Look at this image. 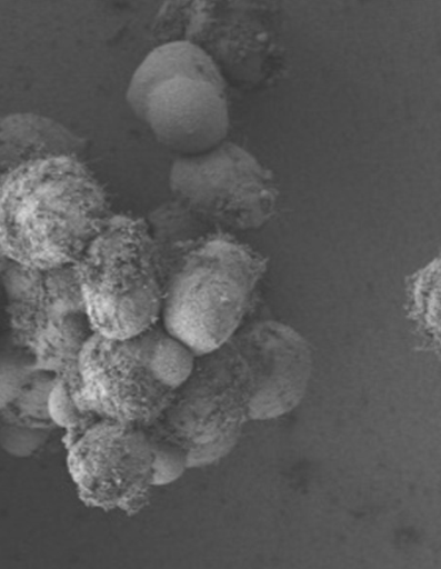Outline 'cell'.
<instances>
[{"mask_svg":"<svg viewBox=\"0 0 441 569\" xmlns=\"http://www.w3.org/2000/svg\"><path fill=\"white\" fill-rule=\"evenodd\" d=\"M113 216L82 157L47 156L0 172V259L8 264L74 266Z\"/></svg>","mask_w":441,"mask_h":569,"instance_id":"1","label":"cell"},{"mask_svg":"<svg viewBox=\"0 0 441 569\" xmlns=\"http://www.w3.org/2000/svg\"><path fill=\"white\" fill-rule=\"evenodd\" d=\"M160 258L162 328L196 359L219 351L242 328L265 258L223 231L178 242Z\"/></svg>","mask_w":441,"mask_h":569,"instance_id":"2","label":"cell"},{"mask_svg":"<svg viewBox=\"0 0 441 569\" xmlns=\"http://www.w3.org/2000/svg\"><path fill=\"white\" fill-rule=\"evenodd\" d=\"M194 366L196 356L160 323L128 339L93 335L78 358L77 405L99 420L149 427Z\"/></svg>","mask_w":441,"mask_h":569,"instance_id":"3","label":"cell"},{"mask_svg":"<svg viewBox=\"0 0 441 569\" xmlns=\"http://www.w3.org/2000/svg\"><path fill=\"white\" fill-rule=\"evenodd\" d=\"M126 100L161 146L196 156L227 140L231 129L227 82L199 47L164 42L133 71Z\"/></svg>","mask_w":441,"mask_h":569,"instance_id":"4","label":"cell"},{"mask_svg":"<svg viewBox=\"0 0 441 569\" xmlns=\"http://www.w3.org/2000/svg\"><path fill=\"white\" fill-rule=\"evenodd\" d=\"M74 268L94 335L128 339L160 323L163 272L146 219L114 213Z\"/></svg>","mask_w":441,"mask_h":569,"instance_id":"5","label":"cell"},{"mask_svg":"<svg viewBox=\"0 0 441 569\" xmlns=\"http://www.w3.org/2000/svg\"><path fill=\"white\" fill-rule=\"evenodd\" d=\"M271 7L255 2L168 3L159 14V31L164 42L199 47L227 83L243 90L265 89L285 71V49Z\"/></svg>","mask_w":441,"mask_h":569,"instance_id":"6","label":"cell"},{"mask_svg":"<svg viewBox=\"0 0 441 569\" xmlns=\"http://www.w3.org/2000/svg\"><path fill=\"white\" fill-rule=\"evenodd\" d=\"M8 323L14 345L37 370L72 375L94 335L74 266L29 270L8 266L2 274Z\"/></svg>","mask_w":441,"mask_h":569,"instance_id":"7","label":"cell"},{"mask_svg":"<svg viewBox=\"0 0 441 569\" xmlns=\"http://www.w3.org/2000/svg\"><path fill=\"white\" fill-rule=\"evenodd\" d=\"M169 184L177 201L207 223L255 231L278 213L274 173L232 141L196 156H178Z\"/></svg>","mask_w":441,"mask_h":569,"instance_id":"8","label":"cell"},{"mask_svg":"<svg viewBox=\"0 0 441 569\" xmlns=\"http://www.w3.org/2000/svg\"><path fill=\"white\" fill-rule=\"evenodd\" d=\"M248 399L222 351L196 359L193 373L148 429L178 447L188 468L217 462L238 445Z\"/></svg>","mask_w":441,"mask_h":569,"instance_id":"9","label":"cell"},{"mask_svg":"<svg viewBox=\"0 0 441 569\" xmlns=\"http://www.w3.org/2000/svg\"><path fill=\"white\" fill-rule=\"evenodd\" d=\"M67 463L78 496L106 511L133 516L156 487V452L146 427L98 420L66 433Z\"/></svg>","mask_w":441,"mask_h":569,"instance_id":"10","label":"cell"},{"mask_svg":"<svg viewBox=\"0 0 441 569\" xmlns=\"http://www.w3.org/2000/svg\"><path fill=\"white\" fill-rule=\"evenodd\" d=\"M220 351L247 395L249 420H272L301 405L313 353L295 329L279 321L257 322L241 328Z\"/></svg>","mask_w":441,"mask_h":569,"instance_id":"11","label":"cell"},{"mask_svg":"<svg viewBox=\"0 0 441 569\" xmlns=\"http://www.w3.org/2000/svg\"><path fill=\"white\" fill-rule=\"evenodd\" d=\"M86 140L50 117L13 113L0 117V172L47 156L82 157Z\"/></svg>","mask_w":441,"mask_h":569,"instance_id":"12","label":"cell"},{"mask_svg":"<svg viewBox=\"0 0 441 569\" xmlns=\"http://www.w3.org/2000/svg\"><path fill=\"white\" fill-rule=\"evenodd\" d=\"M77 377L78 370L72 375L54 376L49 397L50 420L67 433L81 431L99 420L98 417L78 407L74 397Z\"/></svg>","mask_w":441,"mask_h":569,"instance_id":"13","label":"cell"},{"mask_svg":"<svg viewBox=\"0 0 441 569\" xmlns=\"http://www.w3.org/2000/svg\"><path fill=\"white\" fill-rule=\"evenodd\" d=\"M411 302L413 312L423 327L439 336L440 260L423 268L412 281Z\"/></svg>","mask_w":441,"mask_h":569,"instance_id":"14","label":"cell"},{"mask_svg":"<svg viewBox=\"0 0 441 569\" xmlns=\"http://www.w3.org/2000/svg\"><path fill=\"white\" fill-rule=\"evenodd\" d=\"M36 370L33 360L26 352H0V409L10 408L19 399Z\"/></svg>","mask_w":441,"mask_h":569,"instance_id":"15","label":"cell"},{"mask_svg":"<svg viewBox=\"0 0 441 569\" xmlns=\"http://www.w3.org/2000/svg\"><path fill=\"white\" fill-rule=\"evenodd\" d=\"M50 438L49 429L21 423H8L0 429V446L16 457H29Z\"/></svg>","mask_w":441,"mask_h":569,"instance_id":"16","label":"cell"}]
</instances>
